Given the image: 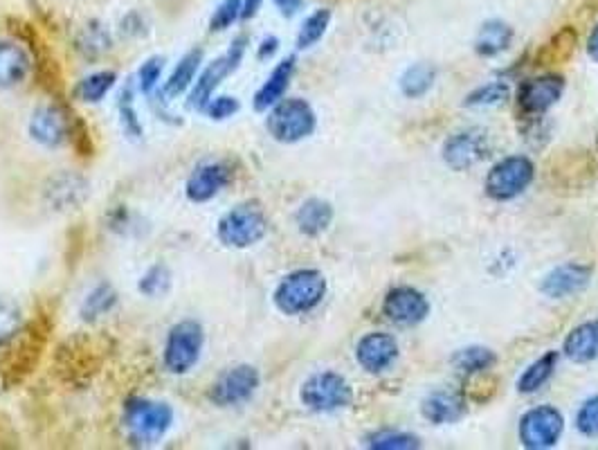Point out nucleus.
<instances>
[{"mask_svg": "<svg viewBox=\"0 0 598 450\" xmlns=\"http://www.w3.org/2000/svg\"><path fill=\"white\" fill-rule=\"evenodd\" d=\"M174 426V408L165 401L133 396L124 405V430L131 446L147 448L165 439Z\"/></svg>", "mask_w": 598, "mask_h": 450, "instance_id": "obj_1", "label": "nucleus"}, {"mask_svg": "<svg viewBox=\"0 0 598 450\" xmlns=\"http://www.w3.org/2000/svg\"><path fill=\"white\" fill-rule=\"evenodd\" d=\"M50 329L52 324L48 315H39V318L32 320L30 324H23L18 336L9 342L7 354L3 356V363H0V374H3L5 387L21 383L36 367Z\"/></svg>", "mask_w": 598, "mask_h": 450, "instance_id": "obj_2", "label": "nucleus"}, {"mask_svg": "<svg viewBox=\"0 0 598 450\" xmlns=\"http://www.w3.org/2000/svg\"><path fill=\"white\" fill-rule=\"evenodd\" d=\"M326 295V279L320 270L302 268L286 275L275 288V306L284 315H304L320 306Z\"/></svg>", "mask_w": 598, "mask_h": 450, "instance_id": "obj_3", "label": "nucleus"}, {"mask_svg": "<svg viewBox=\"0 0 598 450\" xmlns=\"http://www.w3.org/2000/svg\"><path fill=\"white\" fill-rule=\"evenodd\" d=\"M268 234L266 212L259 203H239L225 212L219 225H216V237L225 248L246 250L257 246V243Z\"/></svg>", "mask_w": 598, "mask_h": 450, "instance_id": "obj_4", "label": "nucleus"}, {"mask_svg": "<svg viewBox=\"0 0 598 450\" xmlns=\"http://www.w3.org/2000/svg\"><path fill=\"white\" fill-rule=\"evenodd\" d=\"M205 345L203 324L196 320H183L169 329L165 342V354L162 363L169 374L183 376L189 374L198 365Z\"/></svg>", "mask_w": 598, "mask_h": 450, "instance_id": "obj_5", "label": "nucleus"}, {"mask_svg": "<svg viewBox=\"0 0 598 450\" xmlns=\"http://www.w3.org/2000/svg\"><path fill=\"white\" fill-rule=\"evenodd\" d=\"M317 117L313 106L306 99H282L273 108H270L266 129L273 135L277 142L295 144L299 140L308 138L315 131Z\"/></svg>", "mask_w": 598, "mask_h": 450, "instance_id": "obj_6", "label": "nucleus"}, {"mask_svg": "<svg viewBox=\"0 0 598 450\" xmlns=\"http://www.w3.org/2000/svg\"><path fill=\"white\" fill-rule=\"evenodd\" d=\"M246 50H248V36L241 34L232 41L230 48L225 50L219 59H214L210 66L201 72V77H196L192 90H189V108L203 111L207 102L214 97V90L219 88L232 72H237L243 57H246Z\"/></svg>", "mask_w": 598, "mask_h": 450, "instance_id": "obj_7", "label": "nucleus"}, {"mask_svg": "<svg viewBox=\"0 0 598 450\" xmlns=\"http://www.w3.org/2000/svg\"><path fill=\"white\" fill-rule=\"evenodd\" d=\"M299 399L313 412H335L351 405L353 392L347 378L335 372H320L306 378Z\"/></svg>", "mask_w": 598, "mask_h": 450, "instance_id": "obj_8", "label": "nucleus"}, {"mask_svg": "<svg viewBox=\"0 0 598 450\" xmlns=\"http://www.w3.org/2000/svg\"><path fill=\"white\" fill-rule=\"evenodd\" d=\"M536 167L527 156H509L497 162L486 176V194L495 201H511L533 183Z\"/></svg>", "mask_w": 598, "mask_h": 450, "instance_id": "obj_9", "label": "nucleus"}, {"mask_svg": "<svg viewBox=\"0 0 598 450\" xmlns=\"http://www.w3.org/2000/svg\"><path fill=\"white\" fill-rule=\"evenodd\" d=\"M261 385V376L257 367L252 365H234L216 378L210 387V401L219 408H237L248 403Z\"/></svg>", "mask_w": 598, "mask_h": 450, "instance_id": "obj_10", "label": "nucleus"}, {"mask_svg": "<svg viewBox=\"0 0 598 450\" xmlns=\"http://www.w3.org/2000/svg\"><path fill=\"white\" fill-rule=\"evenodd\" d=\"M565 419L551 405H540V408L529 410L520 419V441L522 446L531 450L554 448L558 439L563 437Z\"/></svg>", "mask_w": 598, "mask_h": 450, "instance_id": "obj_11", "label": "nucleus"}, {"mask_svg": "<svg viewBox=\"0 0 598 450\" xmlns=\"http://www.w3.org/2000/svg\"><path fill=\"white\" fill-rule=\"evenodd\" d=\"M232 178H234V171L230 162H223V160L203 162V165H198L192 171V176L187 178L185 183L187 201L196 205L210 203L212 198L219 196L223 189L232 183Z\"/></svg>", "mask_w": 598, "mask_h": 450, "instance_id": "obj_12", "label": "nucleus"}, {"mask_svg": "<svg viewBox=\"0 0 598 450\" xmlns=\"http://www.w3.org/2000/svg\"><path fill=\"white\" fill-rule=\"evenodd\" d=\"M72 113L59 104H43L30 117V135L41 147L57 149L70 142Z\"/></svg>", "mask_w": 598, "mask_h": 450, "instance_id": "obj_13", "label": "nucleus"}, {"mask_svg": "<svg viewBox=\"0 0 598 450\" xmlns=\"http://www.w3.org/2000/svg\"><path fill=\"white\" fill-rule=\"evenodd\" d=\"M383 313L387 320L401 327H414L425 320V315L430 313V302L425 300L421 291H416L412 286H398L387 293L383 302Z\"/></svg>", "mask_w": 598, "mask_h": 450, "instance_id": "obj_14", "label": "nucleus"}, {"mask_svg": "<svg viewBox=\"0 0 598 450\" xmlns=\"http://www.w3.org/2000/svg\"><path fill=\"white\" fill-rule=\"evenodd\" d=\"M488 153V138L484 131L468 129L448 138L446 147H443V160L448 162L452 169L466 171L475 167L477 162H482Z\"/></svg>", "mask_w": 598, "mask_h": 450, "instance_id": "obj_15", "label": "nucleus"}, {"mask_svg": "<svg viewBox=\"0 0 598 450\" xmlns=\"http://www.w3.org/2000/svg\"><path fill=\"white\" fill-rule=\"evenodd\" d=\"M565 93V79L558 75H542L524 81L520 86L518 102L527 113H545L551 106L558 104V99Z\"/></svg>", "mask_w": 598, "mask_h": 450, "instance_id": "obj_16", "label": "nucleus"}, {"mask_svg": "<svg viewBox=\"0 0 598 450\" xmlns=\"http://www.w3.org/2000/svg\"><path fill=\"white\" fill-rule=\"evenodd\" d=\"M356 358L360 367L367 369L369 374H380L396 363L398 342L394 336H389V333H367V336L358 342Z\"/></svg>", "mask_w": 598, "mask_h": 450, "instance_id": "obj_17", "label": "nucleus"}, {"mask_svg": "<svg viewBox=\"0 0 598 450\" xmlns=\"http://www.w3.org/2000/svg\"><path fill=\"white\" fill-rule=\"evenodd\" d=\"M592 279V268L585 264H563L551 270L542 282V293L554 297V300H563V297H572L587 288Z\"/></svg>", "mask_w": 598, "mask_h": 450, "instance_id": "obj_18", "label": "nucleus"}, {"mask_svg": "<svg viewBox=\"0 0 598 450\" xmlns=\"http://www.w3.org/2000/svg\"><path fill=\"white\" fill-rule=\"evenodd\" d=\"M32 72V57L21 43L0 39V88L21 86Z\"/></svg>", "mask_w": 598, "mask_h": 450, "instance_id": "obj_19", "label": "nucleus"}, {"mask_svg": "<svg viewBox=\"0 0 598 450\" xmlns=\"http://www.w3.org/2000/svg\"><path fill=\"white\" fill-rule=\"evenodd\" d=\"M295 57H286L284 61H279L275 70L270 72V77L264 81L255 93V111L264 113L268 108H273L277 102H282L288 86H291V79L295 75Z\"/></svg>", "mask_w": 598, "mask_h": 450, "instance_id": "obj_20", "label": "nucleus"}, {"mask_svg": "<svg viewBox=\"0 0 598 450\" xmlns=\"http://www.w3.org/2000/svg\"><path fill=\"white\" fill-rule=\"evenodd\" d=\"M423 417L430 423H455L466 414V399L455 390H437L423 401Z\"/></svg>", "mask_w": 598, "mask_h": 450, "instance_id": "obj_21", "label": "nucleus"}, {"mask_svg": "<svg viewBox=\"0 0 598 450\" xmlns=\"http://www.w3.org/2000/svg\"><path fill=\"white\" fill-rule=\"evenodd\" d=\"M563 354L572 360V363H592V360L598 358V320H590L578 324L576 329H572Z\"/></svg>", "mask_w": 598, "mask_h": 450, "instance_id": "obj_22", "label": "nucleus"}, {"mask_svg": "<svg viewBox=\"0 0 598 450\" xmlns=\"http://www.w3.org/2000/svg\"><path fill=\"white\" fill-rule=\"evenodd\" d=\"M201 63H203V50L201 48L189 50L185 57L176 63L174 72H171L169 79L165 81V86H162V95H165L167 99H176L183 93H187V90L194 86L196 72H198V68H201Z\"/></svg>", "mask_w": 598, "mask_h": 450, "instance_id": "obj_23", "label": "nucleus"}, {"mask_svg": "<svg viewBox=\"0 0 598 450\" xmlns=\"http://www.w3.org/2000/svg\"><path fill=\"white\" fill-rule=\"evenodd\" d=\"M331 221H333V207L331 203L322 201V198H308L295 214L297 230L306 234V237H317V234L326 232L329 230Z\"/></svg>", "mask_w": 598, "mask_h": 450, "instance_id": "obj_24", "label": "nucleus"}, {"mask_svg": "<svg viewBox=\"0 0 598 450\" xmlns=\"http://www.w3.org/2000/svg\"><path fill=\"white\" fill-rule=\"evenodd\" d=\"M513 41V30L502 21H488L482 25V30L477 32L475 50L479 57H497L504 50H509Z\"/></svg>", "mask_w": 598, "mask_h": 450, "instance_id": "obj_25", "label": "nucleus"}, {"mask_svg": "<svg viewBox=\"0 0 598 450\" xmlns=\"http://www.w3.org/2000/svg\"><path fill=\"white\" fill-rule=\"evenodd\" d=\"M77 50L84 59L95 61L99 57H104L106 52H111L113 48V39L111 32L99 21H90L88 25L81 27V32L77 34Z\"/></svg>", "mask_w": 598, "mask_h": 450, "instance_id": "obj_26", "label": "nucleus"}, {"mask_svg": "<svg viewBox=\"0 0 598 450\" xmlns=\"http://www.w3.org/2000/svg\"><path fill=\"white\" fill-rule=\"evenodd\" d=\"M115 304H117V291L113 288V284L102 282L84 297L79 315L84 322H97L99 318H104L106 313H111L115 309Z\"/></svg>", "mask_w": 598, "mask_h": 450, "instance_id": "obj_27", "label": "nucleus"}, {"mask_svg": "<svg viewBox=\"0 0 598 450\" xmlns=\"http://www.w3.org/2000/svg\"><path fill=\"white\" fill-rule=\"evenodd\" d=\"M117 84V72L115 70H99L81 79L75 88V97L86 104H97L111 93L113 86Z\"/></svg>", "mask_w": 598, "mask_h": 450, "instance_id": "obj_28", "label": "nucleus"}, {"mask_svg": "<svg viewBox=\"0 0 598 450\" xmlns=\"http://www.w3.org/2000/svg\"><path fill=\"white\" fill-rule=\"evenodd\" d=\"M556 365H558V354H556V351H549V354H545L542 358H538L536 363L529 365V367H527V372H524V374L520 376L518 390H520L522 394H533V392H538L540 387L549 381L551 374H554Z\"/></svg>", "mask_w": 598, "mask_h": 450, "instance_id": "obj_29", "label": "nucleus"}, {"mask_svg": "<svg viewBox=\"0 0 598 450\" xmlns=\"http://www.w3.org/2000/svg\"><path fill=\"white\" fill-rule=\"evenodd\" d=\"M495 354L486 347H466L459 349L455 356H452V365H455L461 374L473 376L479 372H486L495 365Z\"/></svg>", "mask_w": 598, "mask_h": 450, "instance_id": "obj_30", "label": "nucleus"}, {"mask_svg": "<svg viewBox=\"0 0 598 450\" xmlns=\"http://www.w3.org/2000/svg\"><path fill=\"white\" fill-rule=\"evenodd\" d=\"M437 81V70L430 63H416V66L407 68L401 77V88L405 97H423Z\"/></svg>", "mask_w": 598, "mask_h": 450, "instance_id": "obj_31", "label": "nucleus"}, {"mask_svg": "<svg viewBox=\"0 0 598 450\" xmlns=\"http://www.w3.org/2000/svg\"><path fill=\"white\" fill-rule=\"evenodd\" d=\"M331 25V12L329 9H317L311 16L306 18L299 27V34H297V48L299 50H308L313 48L315 43L322 41V36L326 34Z\"/></svg>", "mask_w": 598, "mask_h": 450, "instance_id": "obj_32", "label": "nucleus"}, {"mask_svg": "<svg viewBox=\"0 0 598 450\" xmlns=\"http://www.w3.org/2000/svg\"><path fill=\"white\" fill-rule=\"evenodd\" d=\"M135 90L129 84L120 95V102H117V108H120V122L124 133L129 135L131 140H140L144 135V126L138 117V111H135Z\"/></svg>", "mask_w": 598, "mask_h": 450, "instance_id": "obj_33", "label": "nucleus"}, {"mask_svg": "<svg viewBox=\"0 0 598 450\" xmlns=\"http://www.w3.org/2000/svg\"><path fill=\"white\" fill-rule=\"evenodd\" d=\"M169 288H171V270L165 264L151 266L138 282V291L144 297H162L169 293Z\"/></svg>", "mask_w": 598, "mask_h": 450, "instance_id": "obj_34", "label": "nucleus"}, {"mask_svg": "<svg viewBox=\"0 0 598 450\" xmlns=\"http://www.w3.org/2000/svg\"><path fill=\"white\" fill-rule=\"evenodd\" d=\"M367 446L376 450H410V448H419L421 441L414 435H407V432L380 430L367 439Z\"/></svg>", "mask_w": 598, "mask_h": 450, "instance_id": "obj_35", "label": "nucleus"}, {"mask_svg": "<svg viewBox=\"0 0 598 450\" xmlns=\"http://www.w3.org/2000/svg\"><path fill=\"white\" fill-rule=\"evenodd\" d=\"M21 329L23 320L18 306L12 300H7V297H0V349L7 347Z\"/></svg>", "mask_w": 598, "mask_h": 450, "instance_id": "obj_36", "label": "nucleus"}, {"mask_svg": "<svg viewBox=\"0 0 598 450\" xmlns=\"http://www.w3.org/2000/svg\"><path fill=\"white\" fill-rule=\"evenodd\" d=\"M509 95V84H504V81H491V84L473 90V93L466 97V106H497L506 102Z\"/></svg>", "mask_w": 598, "mask_h": 450, "instance_id": "obj_37", "label": "nucleus"}, {"mask_svg": "<svg viewBox=\"0 0 598 450\" xmlns=\"http://www.w3.org/2000/svg\"><path fill=\"white\" fill-rule=\"evenodd\" d=\"M162 68H165V59L162 57H151L142 63L138 70V77H135V86H138L142 95H151L153 90L158 88Z\"/></svg>", "mask_w": 598, "mask_h": 450, "instance_id": "obj_38", "label": "nucleus"}, {"mask_svg": "<svg viewBox=\"0 0 598 450\" xmlns=\"http://www.w3.org/2000/svg\"><path fill=\"white\" fill-rule=\"evenodd\" d=\"M241 9H243V0H221V5L216 7V12L210 21V30L212 32H223L237 23V18H241Z\"/></svg>", "mask_w": 598, "mask_h": 450, "instance_id": "obj_39", "label": "nucleus"}, {"mask_svg": "<svg viewBox=\"0 0 598 450\" xmlns=\"http://www.w3.org/2000/svg\"><path fill=\"white\" fill-rule=\"evenodd\" d=\"M239 99L237 97H230V95H221V97H212L207 106L203 108V113L210 117L214 122H223V120H230L239 113Z\"/></svg>", "mask_w": 598, "mask_h": 450, "instance_id": "obj_40", "label": "nucleus"}, {"mask_svg": "<svg viewBox=\"0 0 598 450\" xmlns=\"http://www.w3.org/2000/svg\"><path fill=\"white\" fill-rule=\"evenodd\" d=\"M576 428L585 437H598V396H592L583 403V408L576 414Z\"/></svg>", "mask_w": 598, "mask_h": 450, "instance_id": "obj_41", "label": "nucleus"}, {"mask_svg": "<svg viewBox=\"0 0 598 450\" xmlns=\"http://www.w3.org/2000/svg\"><path fill=\"white\" fill-rule=\"evenodd\" d=\"M77 185H81V180H79V178H72V176H61V178H57V180H54V183H52V189H50L52 201L57 203L59 207L77 205L84 196H77V194H72V192L68 194V189L77 187Z\"/></svg>", "mask_w": 598, "mask_h": 450, "instance_id": "obj_42", "label": "nucleus"}, {"mask_svg": "<svg viewBox=\"0 0 598 450\" xmlns=\"http://www.w3.org/2000/svg\"><path fill=\"white\" fill-rule=\"evenodd\" d=\"M277 50H279V39H277V36H266V39L261 41V45H259L257 57H259L261 61H266V59L273 57V54H275Z\"/></svg>", "mask_w": 598, "mask_h": 450, "instance_id": "obj_43", "label": "nucleus"}, {"mask_svg": "<svg viewBox=\"0 0 598 450\" xmlns=\"http://www.w3.org/2000/svg\"><path fill=\"white\" fill-rule=\"evenodd\" d=\"M273 3L279 9V14L286 16V18L295 16L299 12V9L304 7V0H273Z\"/></svg>", "mask_w": 598, "mask_h": 450, "instance_id": "obj_44", "label": "nucleus"}, {"mask_svg": "<svg viewBox=\"0 0 598 450\" xmlns=\"http://www.w3.org/2000/svg\"><path fill=\"white\" fill-rule=\"evenodd\" d=\"M264 5V0H243V9H241V18L248 21V18H255L257 12Z\"/></svg>", "mask_w": 598, "mask_h": 450, "instance_id": "obj_45", "label": "nucleus"}, {"mask_svg": "<svg viewBox=\"0 0 598 450\" xmlns=\"http://www.w3.org/2000/svg\"><path fill=\"white\" fill-rule=\"evenodd\" d=\"M587 52H590V57L594 61H598V25L592 30L590 39H587Z\"/></svg>", "mask_w": 598, "mask_h": 450, "instance_id": "obj_46", "label": "nucleus"}]
</instances>
